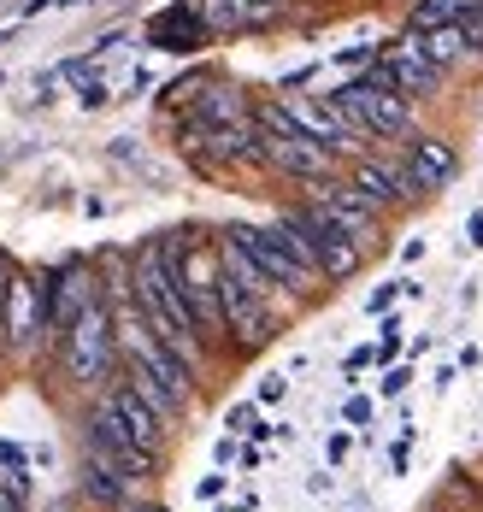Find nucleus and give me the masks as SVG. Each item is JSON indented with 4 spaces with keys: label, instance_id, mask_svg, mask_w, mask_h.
<instances>
[{
    "label": "nucleus",
    "instance_id": "nucleus-12",
    "mask_svg": "<svg viewBox=\"0 0 483 512\" xmlns=\"http://www.w3.org/2000/svg\"><path fill=\"white\" fill-rule=\"evenodd\" d=\"M189 12L207 24V36H254L277 24L283 0H189Z\"/></svg>",
    "mask_w": 483,
    "mask_h": 512
},
{
    "label": "nucleus",
    "instance_id": "nucleus-18",
    "mask_svg": "<svg viewBox=\"0 0 483 512\" xmlns=\"http://www.w3.org/2000/svg\"><path fill=\"white\" fill-rule=\"evenodd\" d=\"M207 83H213V71H207V65H195V71H183V77H171V83H165L160 106H165V112H183V106L207 89Z\"/></svg>",
    "mask_w": 483,
    "mask_h": 512
},
{
    "label": "nucleus",
    "instance_id": "nucleus-13",
    "mask_svg": "<svg viewBox=\"0 0 483 512\" xmlns=\"http://www.w3.org/2000/svg\"><path fill=\"white\" fill-rule=\"evenodd\" d=\"M142 42H148V48H160V53H201L213 36H207V24L189 12V0H171L165 12H154V18H148Z\"/></svg>",
    "mask_w": 483,
    "mask_h": 512
},
{
    "label": "nucleus",
    "instance_id": "nucleus-4",
    "mask_svg": "<svg viewBox=\"0 0 483 512\" xmlns=\"http://www.w3.org/2000/svg\"><path fill=\"white\" fill-rule=\"evenodd\" d=\"M59 377H71L77 389H107L118 377V336H112V312H107V295L95 289V301L77 312V324L65 330L59 342Z\"/></svg>",
    "mask_w": 483,
    "mask_h": 512
},
{
    "label": "nucleus",
    "instance_id": "nucleus-15",
    "mask_svg": "<svg viewBox=\"0 0 483 512\" xmlns=\"http://www.w3.org/2000/svg\"><path fill=\"white\" fill-rule=\"evenodd\" d=\"M83 495L89 501H101V507H112V512H124V507H136V483L124 477V471H112L107 460H95V454H83Z\"/></svg>",
    "mask_w": 483,
    "mask_h": 512
},
{
    "label": "nucleus",
    "instance_id": "nucleus-3",
    "mask_svg": "<svg viewBox=\"0 0 483 512\" xmlns=\"http://www.w3.org/2000/svg\"><path fill=\"white\" fill-rule=\"evenodd\" d=\"M324 101L336 106L366 142H407V136H419V106L407 101V95H395V89H383L372 71H354Z\"/></svg>",
    "mask_w": 483,
    "mask_h": 512
},
{
    "label": "nucleus",
    "instance_id": "nucleus-20",
    "mask_svg": "<svg viewBox=\"0 0 483 512\" xmlns=\"http://www.w3.org/2000/svg\"><path fill=\"white\" fill-rule=\"evenodd\" d=\"M401 336H407V318H395V312H383V324H377V365H395L401 354Z\"/></svg>",
    "mask_w": 483,
    "mask_h": 512
},
{
    "label": "nucleus",
    "instance_id": "nucleus-27",
    "mask_svg": "<svg viewBox=\"0 0 483 512\" xmlns=\"http://www.w3.org/2000/svg\"><path fill=\"white\" fill-rule=\"evenodd\" d=\"M395 295H401V277H395V283H377L372 295H366V312H377V318H383V312L395 307Z\"/></svg>",
    "mask_w": 483,
    "mask_h": 512
},
{
    "label": "nucleus",
    "instance_id": "nucleus-25",
    "mask_svg": "<svg viewBox=\"0 0 483 512\" xmlns=\"http://www.w3.org/2000/svg\"><path fill=\"white\" fill-rule=\"evenodd\" d=\"M366 365H377V348H372V342H360L354 354L342 359V383H360V371H366Z\"/></svg>",
    "mask_w": 483,
    "mask_h": 512
},
{
    "label": "nucleus",
    "instance_id": "nucleus-30",
    "mask_svg": "<svg viewBox=\"0 0 483 512\" xmlns=\"http://www.w3.org/2000/svg\"><path fill=\"white\" fill-rule=\"evenodd\" d=\"M0 512H30V495H18L12 483H0Z\"/></svg>",
    "mask_w": 483,
    "mask_h": 512
},
{
    "label": "nucleus",
    "instance_id": "nucleus-26",
    "mask_svg": "<svg viewBox=\"0 0 483 512\" xmlns=\"http://www.w3.org/2000/svg\"><path fill=\"white\" fill-rule=\"evenodd\" d=\"M460 36H466V53L483 59V12H466V18H460Z\"/></svg>",
    "mask_w": 483,
    "mask_h": 512
},
{
    "label": "nucleus",
    "instance_id": "nucleus-5",
    "mask_svg": "<svg viewBox=\"0 0 483 512\" xmlns=\"http://www.w3.org/2000/svg\"><path fill=\"white\" fill-rule=\"evenodd\" d=\"M83 454H95V460H107L112 471H124L136 489L142 483H154V471H160V454H148L118 418H112L107 401H95V407L83 412Z\"/></svg>",
    "mask_w": 483,
    "mask_h": 512
},
{
    "label": "nucleus",
    "instance_id": "nucleus-24",
    "mask_svg": "<svg viewBox=\"0 0 483 512\" xmlns=\"http://www.w3.org/2000/svg\"><path fill=\"white\" fill-rule=\"evenodd\" d=\"M413 436H419V424H401V436L389 442V471H395V477H401L407 460H413Z\"/></svg>",
    "mask_w": 483,
    "mask_h": 512
},
{
    "label": "nucleus",
    "instance_id": "nucleus-32",
    "mask_svg": "<svg viewBox=\"0 0 483 512\" xmlns=\"http://www.w3.org/2000/svg\"><path fill=\"white\" fill-rule=\"evenodd\" d=\"M466 248H483V206L466 218Z\"/></svg>",
    "mask_w": 483,
    "mask_h": 512
},
{
    "label": "nucleus",
    "instance_id": "nucleus-8",
    "mask_svg": "<svg viewBox=\"0 0 483 512\" xmlns=\"http://www.w3.org/2000/svg\"><path fill=\"white\" fill-rule=\"evenodd\" d=\"M42 342V271L12 265L6 277V359H36Z\"/></svg>",
    "mask_w": 483,
    "mask_h": 512
},
{
    "label": "nucleus",
    "instance_id": "nucleus-17",
    "mask_svg": "<svg viewBox=\"0 0 483 512\" xmlns=\"http://www.w3.org/2000/svg\"><path fill=\"white\" fill-rule=\"evenodd\" d=\"M0 483H12L18 495L36 489V465H30V448L18 436H0Z\"/></svg>",
    "mask_w": 483,
    "mask_h": 512
},
{
    "label": "nucleus",
    "instance_id": "nucleus-31",
    "mask_svg": "<svg viewBox=\"0 0 483 512\" xmlns=\"http://www.w3.org/2000/svg\"><path fill=\"white\" fill-rule=\"evenodd\" d=\"M195 495H201V501H218V495H224V471H213V477H201V489H195Z\"/></svg>",
    "mask_w": 483,
    "mask_h": 512
},
{
    "label": "nucleus",
    "instance_id": "nucleus-23",
    "mask_svg": "<svg viewBox=\"0 0 483 512\" xmlns=\"http://www.w3.org/2000/svg\"><path fill=\"white\" fill-rule=\"evenodd\" d=\"M277 401H289V377H283V371H266V377H260V395H254V407L266 412V407H277Z\"/></svg>",
    "mask_w": 483,
    "mask_h": 512
},
{
    "label": "nucleus",
    "instance_id": "nucleus-1",
    "mask_svg": "<svg viewBox=\"0 0 483 512\" xmlns=\"http://www.w3.org/2000/svg\"><path fill=\"white\" fill-rule=\"evenodd\" d=\"M124 283H130V301H136V312H142V324H148L165 348L201 377V371H207V348H201V336H195V318H189V307H183L171 271H165L160 236L142 242L136 254L124 259Z\"/></svg>",
    "mask_w": 483,
    "mask_h": 512
},
{
    "label": "nucleus",
    "instance_id": "nucleus-22",
    "mask_svg": "<svg viewBox=\"0 0 483 512\" xmlns=\"http://www.w3.org/2000/svg\"><path fill=\"white\" fill-rule=\"evenodd\" d=\"M118 95H112V83L107 77H89V83H77V106L83 112H101V106H112Z\"/></svg>",
    "mask_w": 483,
    "mask_h": 512
},
{
    "label": "nucleus",
    "instance_id": "nucleus-10",
    "mask_svg": "<svg viewBox=\"0 0 483 512\" xmlns=\"http://www.w3.org/2000/svg\"><path fill=\"white\" fill-rule=\"evenodd\" d=\"M260 130V124H254ZM266 142V171L289 177V183H319V177H336V159L324 154L319 142H307L301 130H283V136H260Z\"/></svg>",
    "mask_w": 483,
    "mask_h": 512
},
{
    "label": "nucleus",
    "instance_id": "nucleus-11",
    "mask_svg": "<svg viewBox=\"0 0 483 512\" xmlns=\"http://www.w3.org/2000/svg\"><path fill=\"white\" fill-rule=\"evenodd\" d=\"M342 183L360 195L366 206L377 212H395V206H413L407 201V183H401V159H377V154H360L348 159V171H342Z\"/></svg>",
    "mask_w": 483,
    "mask_h": 512
},
{
    "label": "nucleus",
    "instance_id": "nucleus-9",
    "mask_svg": "<svg viewBox=\"0 0 483 512\" xmlns=\"http://www.w3.org/2000/svg\"><path fill=\"white\" fill-rule=\"evenodd\" d=\"M460 171V154L448 136H407V154H401V183H407V201H425L436 189H448Z\"/></svg>",
    "mask_w": 483,
    "mask_h": 512
},
{
    "label": "nucleus",
    "instance_id": "nucleus-6",
    "mask_svg": "<svg viewBox=\"0 0 483 512\" xmlns=\"http://www.w3.org/2000/svg\"><path fill=\"white\" fill-rule=\"evenodd\" d=\"M383 89H395V95H407V101L419 106L430 101V95H442V83H448V71H436L425 53H419V42L401 30V36H389V42H377V59L366 65Z\"/></svg>",
    "mask_w": 483,
    "mask_h": 512
},
{
    "label": "nucleus",
    "instance_id": "nucleus-7",
    "mask_svg": "<svg viewBox=\"0 0 483 512\" xmlns=\"http://www.w3.org/2000/svg\"><path fill=\"white\" fill-rule=\"evenodd\" d=\"M224 236H230V242H236L242 254L254 259V265L266 271L271 283L283 289V295H295V301H301V295H313V289H319V277H313V271H307L301 259L289 254L283 242H277V230H271V224H230Z\"/></svg>",
    "mask_w": 483,
    "mask_h": 512
},
{
    "label": "nucleus",
    "instance_id": "nucleus-2",
    "mask_svg": "<svg viewBox=\"0 0 483 512\" xmlns=\"http://www.w3.org/2000/svg\"><path fill=\"white\" fill-rule=\"evenodd\" d=\"M160 254H165V271L183 295V307L195 318V336L201 348L213 354L224 348V307H218V242H207L201 230H171L160 236Z\"/></svg>",
    "mask_w": 483,
    "mask_h": 512
},
{
    "label": "nucleus",
    "instance_id": "nucleus-21",
    "mask_svg": "<svg viewBox=\"0 0 483 512\" xmlns=\"http://www.w3.org/2000/svg\"><path fill=\"white\" fill-rule=\"evenodd\" d=\"M413 377H419V371H413L407 359H401V365H383V377H377V401H401V395L413 389Z\"/></svg>",
    "mask_w": 483,
    "mask_h": 512
},
{
    "label": "nucleus",
    "instance_id": "nucleus-33",
    "mask_svg": "<svg viewBox=\"0 0 483 512\" xmlns=\"http://www.w3.org/2000/svg\"><path fill=\"white\" fill-rule=\"evenodd\" d=\"M12 36H18V24H0V48H6V42H12Z\"/></svg>",
    "mask_w": 483,
    "mask_h": 512
},
{
    "label": "nucleus",
    "instance_id": "nucleus-14",
    "mask_svg": "<svg viewBox=\"0 0 483 512\" xmlns=\"http://www.w3.org/2000/svg\"><path fill=\"white\" fill-rule=\"evenodd\" d=\"M101 401H107L112 418H118V424H124V430H130V436L148 448V454H160V448H165V430H171V424H165L160 412L148 407V401H142L130 383H118V377H112L107 389H101Z\"/></svg>",
    "mask_w": 483,
    "mask_h": 512
},
{
    "label": "nucleus",
    "instance_id": "nucleus-29",
    "mask_svg": "<svg viewBox=\"0 0 483 512\" xmlns=\"http://www.w3.org/2000/svg\"><path fill=\"white\" fill-rule=\"evenodd\" d=\"M372 59H377V48H372V42H360V48H336V65H360V71H366Z\"/></svg>",
    "mask_w": 483,
    "mask_h": 512
},
{
    "label": "nucleus",
    "instance_id": "nucleus-16",
    "mask_svg": "<svg viewBox=\"0 0 483 512\" xmlns=\"http://www.w3.org/2000/svg\"><path fill=\"white\" fill-rule=\"evenodd\" d=\"M419 53H425L436 71H454V65H466L472 53H466V36H460V24H436V30H407Z\"/></svg>",
    "mask_w": 483,
    "mask_h": 512
},
{
    "label": "nucleus",
    "instance_id": "nucleus-19",
    "mask_svg": "<svg viewBox=\"0 0 483 512\" xmlns=\"http://www.w3.org/2000/svg\"><path fill=\"white\" fill-rule=\"evenodd\" d=\"M372 424H377V395L354 389V395L342 401V430H354V436H360V430H372Z\"/></svg>",
    "mask_w": 483,
    "mask_h": 512
},
{
    "label": "nucleus",
    "instance_id": "nucleus-34",
    "mask_svg": "<svg viewBox=\"0 0 483 512\" xmlns=\"http://www.w3.org/2000/svg\"><path fill=\"white\" fill-rule=\"evenodd\" d=\"M124 512H165V507H124Z\"/></svg>",
    "mask_w": 483,
    "mask_h": 512
},
{
    "label": "nucleus",
    "instance_id": "nucleus-28",
    "mask_svg": "<svg viewBox=\"0 0 483 512\" xmlns=\"http://www.w3.org/2000/svg\"><path fill=\"white\" fill-rule=\"evenodd\" d=\"M348 454H354V430H336V436L324 442V460H330V465H348Z\"/></svg>",
    "mask_w": 483,
    "mask_h": 512
}]
</instances>
